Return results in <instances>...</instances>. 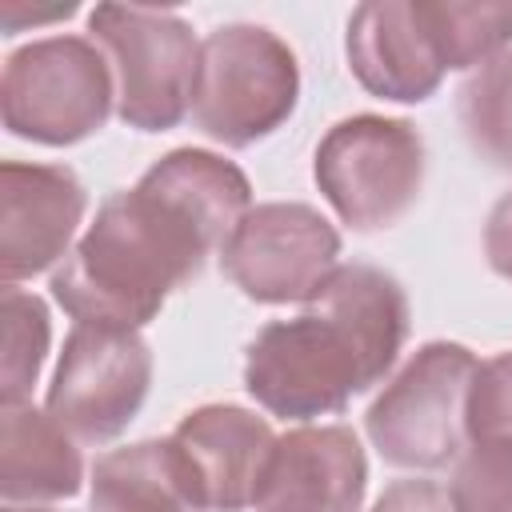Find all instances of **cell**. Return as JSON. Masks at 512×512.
Listing matches in <instances>:
<instances>
[{
  "instance_id": "6",
  "label": "cell",
  "mask_w": 512,
  "mask_h": 512,
  "mask_svg": "<svg viewBox=\"0 0 512 512\" xmlns=\"http://www.w3.org/2000/svg\"><path fill=\"white\" fill-rule=\"evenodd\" d=\"M112 112V72L88 36H44L8 52L0 72V120L12 136L68 148L96 136Z\"/></svg>"
},
{
  "instance_id": "10",
  "label": "cell",
  "mask_w": 512,
  "mask_h": 512,
  "mask_svg": "<svg viewBox=\"0 0 512 512\" xmlns=\"http://www.w3.org/2000/svg\"><path fill=\"white\" fill-rule=\"evenodd\" d=\"M88 188L68 164H0V280L20 284L56 272L76 248Z\"/></svg>"
},
{
  "instance_id": "22",
  "label": "cell",
  "mask_w": 512,
  "mask_h": 512,
  "mask_svg": "<svg viewBox=\"0 0 512 512\" xmlns=\"http://www.w3.org/2000/svg\"><path fill=\"white\" fill-rule=\"evenodd\" d=\"M484 256L488 268L512 284V192H504L484 220Z\"/></svg>"
},
{
  "instance_id": "15",
  "label": "cell",
  "mask_w": 512,
  "mask_h": 512,
  "mask_svg": "<svg viewBox=\"0 0 512 512\" xmlns=\"http://www.w3.org/2000/svg\"><path fill=\"white\" fill-rule=\"evenodd\" d=\"M92 512H208L172 436L136 440L96 456L88 472Z\"/></svg>"
},
{
  "instance_id": "7",
  "label": "cell",
  "mask_w": 512,
  "mask_h": 512,
  "mask_svg": "<svg viewBox=\"0 0 512 512\" xmlns=\"http://www.w3.org/2000/svg\"><path fill=\"white\" fill-rule=\"evenodd\" d=\"M312 180L352 232L392 228L420 200L424 136L400 116H344L320 136Z\"/></svg>"
},
{
  "instance_id": "3",
  "label": "cell",
  "mask_w": 512,
  "mask_h": 512,
  "mask_svg": "<svg viewBox=\"0 0 512 512\" xmlns=\"http://www.w3.org/2000/svg\"><path fill=\"white\" fill-rule=\"evenodd\" d=\"M480 356L456 340L420 344L376 392L364 432L384 464L404 472L452 468L468 448V396Z\"/></svg>"
},
{
  "instance_id": "8",
  "label": "cell",
  "mask_w": 512,
  "mask_h": 512,
  "mask_svg": "<svg viewBox=\"0 0 512 512\" xmlns=\"http://www.w3.org/2000/svg\"><path fill=\"white\" fill-rule=\"evenodd\" d=\"M152 388V348L136 328L76 324L56 356L44 412L80 444L116 440Z\"/></svg>"
},
{
  "instance_id": "2",
  "label": "cell",
  "mask_w": 512,
  "mask_h": 512,
  "mask_svg": "<svg viewBox=\"0 0 512 512\" xmlns=\"http://www.w3.org/2000/svg\"><path fill=\"white\" fill-rule=\"evenodd\" d=\"M412 308L404 284L376 264H340L304 312L268 320L244 348L248 396L280 420L340 416L396 368Z\"/></svg>"
},
{
  "instance_id": "4",
  "label": "cell",
  "mask_w": 512,
  "mask_h": 512,
  "mask_svg": "<svg viewBox=\"0 0 512 512\" xmlns=\"http://www.w3.org/2000/svg\"><path fill=\"white\" fill-rule=\"evenodd\" d=\"M300 104L296 52L264 24H220L200 40L192 124L224 144L252 148L292 120Z\"/></svg>"
},
{
  "instance_id": "12",
  "label": "cell",
  "mask_w": 512,
  "mask_h": 512,
  "mask_svg": "<svg viewBox=\"0 0 512 512\" xmlns=\"http://www.w3.org/2000/svg\"><path fill=\"white\" fill-rule=\"evenodd\" d=\"M344 56L356 84L392 104H424L444 80L416 0H368L352 8Z\"/></svg>"
},
{
  "instance_id": "16",
  "label": "cell",
  "mask_w": 512,
  "mask_h": 512,
  "mask_svg": "<svg viewBox=\"0 0 512 512\" xmlns=\"http://www.w3.org/2000/svg\"><path fill=\"white\" fill-rule=\"evenodd\" d=\"M444 72H476L512 48V0H416Z\"/></svg>"
},
{
  "instance_id": "14",
  "label": "cell",
  "mask_w": 512,
  "mask_h": 512,
  "mask_svg": "<svg viewBox=\"0 0 512 512\" xmlns=\"http://www.w3.org/2000/svg\"><path fill=\"white\" fill-rule=\"evenodd\" d=\"M80 440L32 400L0 404V496L4 504H52L84 488Z\"/></svg>"
},
{
  "instance_id": "18",
  "label": "cell",
  "mask_w": 512,
  "mask_h": 512,
  "mask_svg": "<svg viewBox=\"0 0 512 512\" xmlns=\"http://www.w3.org/2000/svg\"><path fill=\"white\" fill-rule=\"evenodd\" d=\"M0 320H4V356H0V404L32 400L40 380L48 344H52V316L36 292L20 284L0 288Z\"/></svg>"
},
{
  "instance_id": "20",
  "label": "cell",
  "mask_w": 512,
  "mask_h": 512,
  "mask_svg": "<svg viewBox=\"0 0 512 512\" xmlns=\"http://www.w3.org/2000/svg\"><path fill=\"white\" fill-rule=\"evenodd\" d=\"M512 440V348L480 360L468 396V444Z\"/></svg>"
},
{
  "instance_id": "17",
  "label": "cell",
  "mask_w": 512,
  "mask_h": 512,
  "mask_svg": "<svg viewBox=\"0 0 512 512\" xmlns=\"http://www.w3.org/2000/svg\"><path fill=\"white\" fill-rule=\"evenodd\" d=\"M456 120L476 160L512 172V48L464 76L456 92Z\"/></svg>"
},
{
  "instance_id": "24",
  "label": "cell",
  "mask_w": 512,
  "mask_h": 512,
  "mask_svg": "<svg viewBox=\"0 0 512 512\" xmlns=\"http://www.w3.org/2000/svg\"><path fill=\"white\" fill-rule=\"evenodd\" d=\"M4 512H60V508H44V504H4Z\"/></svg>"
},
{
  "instance_id": "19",
  "label": "cell",
  "mask_w": 512,
  "mask_h": 512,
  "mask_svg": "<svg viewBox=\"0 0 512 512\" xmlns=\"http://www.w3.org/2000/svg\"><path fill=\"white\" fill-rule=\"evenodd\" d=\"M456 512H512V440H472L452 464Z\"/></svg>"
},
{
  "instance_id": "1",
  "label": "cell",
  "mask_w": 512,
  "mask_h": 512,
  "mask_svg": "<svg viewBox=\"0 0 512 512\" xmlns=\"http://www.w3.org/2000/svg\"><path fill=\"white\" fill-rule=\"evenodd\" d=\"M252 208L248 176L208 148H172L112 192L76 248L52 272V300L76 324L144 328L164 300L204 272V260Z\"/></svg>"
},
{
  "instance_id": "11",
  "label": "cell",
  "mask_w": 512,
  "mask_h": 512,
  "mask_svg": "<svg viewBox=\"0 0 512 512\" xmlns=\"http://www.w3.org/2000/svg\"><path fill=\"white\" fill-rule=\"evenodd\" d=\"M368 456L348 424H296L276 436L252 512H360Z\"/></svg>"
},
{
  "instance_id": "21",
  "label": "cell",
  "mask_w": 512,
  "mask_h": 512,
  "mask_svg": "<svg viewBox=\"0 0 512 512\" xmlns=\"http://www.w3.org/2000/svg\"><path fill=\"white\" fill-rule=\"evenodd\" d=\"M368 512H456V504L448 496V484L428 476H404V480H392L372 500Z\"/></svg>"
},
{
  "instance_id": "23",
  "label": "cell",
  "mask_w": 512,
  "mask_h": 512,
  "mask_svg": "<svg viewBox=\"0 0 512 512\" xmlns=\"http://www.w3.org/2000/svg\"><path fill=\"white\" fill-rule=\"evenodd\" d=\"M76 12V4H56V8H48V12H24L16 0H8L4 4V36H16L24 24H52V20H68Z\"/></svg>"
},
{
  "instance_id": "5",
  "label": "cell",
  "mask_w": 512,
  "mask_h": 512,
  "mask_svg": "<svg viewBox=\"0 0 512 512\" xmlns=\"http://www.w3.org/2000/svg\"><path fill=\"white\" fill-rule=\"evenodd\" d=\"M88 40L108 60L116 116L128 128L168 132L192 116L200 40L184 16L140 4H96L88 12Z\"/></svg>"
},
{
  "instance_id": "13",
  "label": "cell",
  "mask_w": 512,
  "mask_h": 512,
  "mask_svg": "<svg viewBox=\"0 0 512 512\" xmlns=\"http://www.w3.org/2000/svg\"><path fill=\"white\" fill-rule=\"evenodd\" d=\"M172 440L208 504V512H244L256 500L276 432L264 416L240 404H200L176 428Z\"/></svg>"
},
{
  "instance_id": "9",
  "label": "cell",
  "mask_w": 512,
  "mask_h": 512,
  "mask_svg": "<svg viewBox=\"0 0 512 512\" xmlns=\"http://www.w3.org/2000/svg\"><path fill=\"white\" fill-rule=\"evenodd\" d=\"M336 268L340 232L304 200L252 204L220 248V272L256 304H308Z\"/></svg>"
}]
</instances>
